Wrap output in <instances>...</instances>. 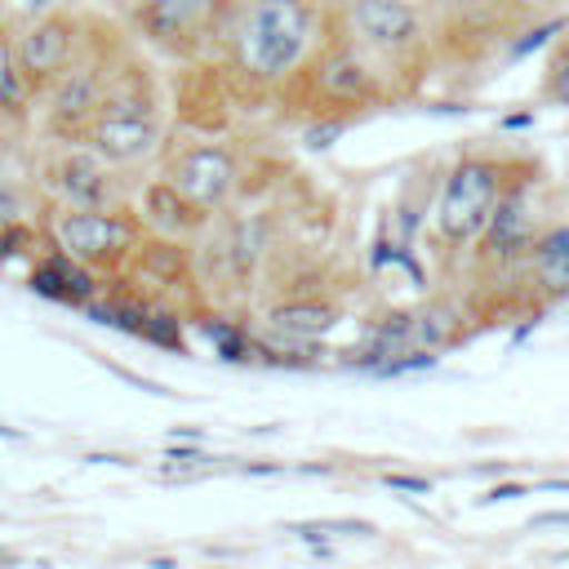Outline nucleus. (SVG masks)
<instances>
[{
  "instance_id": "1",
  "label": "nucleus",
  "mask_w": 569,
  "mask_h": 569,
  "mask_svg": "<svg viewBox=\"0 0 569 569\" xmlns=\"http://www.w3.org/2000/svg\"><path fill=\"white\" fill-rule=\"evenodd\" d=\"M325 0H213L204 53L240 98L276 93L320 44Z\"/></svg>"
},
{
  "instance_id": "2",
  "label": "nucleus",
  "mask_w": 569,
  "mask_h": 569,
  "mask_svg": "<svg viewBox=\"0 0 569 569\" xmlns=\"http://www.w3.org/2000/svg\"><path fill=\"white\" fill-rule=\"evenodd\" d=\"M276 98L302 120H347L373 102H382V80L369 53L338 31H325L307 62L276 89Z\"/></svg>"
},
{
  "instance_id": "3",
  "label": "nucleus",
  "mask_w": 569,
  "mask_h": 569,
  "mask_svg": "<svg viewBox=\"0 0 569 569\" xmlns=\"http://www.w3.org/2000/svg\"><path fill=\"white\" fill-rule=\"evenodd\" d=\"M40 227H44V240L49 244H58L76 262L93 267L102 280L107 276H120L124 262L133 258V249L147 236V227H142V218H138L133 204L93 209V204H58V200H49Z\"/></svg>"
},
{
  "instance_id": "4",
  "label": "nucleus",
  "mask_w": 569,
  "mask_h": 569,
  "mask_svg": "<svg viewBox=\"0 0 569 569\" xmlns=\"http://www.w3.org/2000/svg\"><path fill=\"white\" fill-rule=\"evenodd\" d=\"M160 178L173 182L200 209L222 213L240 191V156L213 133L187 138V142H164L160 147Z\"/></svg>"
},
{
  "instance_id": "5",
  "label": "nucleus",
  "mask_w": 569,
  "mask_h": 569,
  "mask_svg": "<svg viewBox=\"0 0 569 569\" xmlns=\"http://www.w3.org/2000/svg\"><path fill=\"white\" fill-rule=\"evenodd\" d=\"M89 22L93 18H84L80 9L44 4V9H31V18L22 27H13V53H18V67H22V76H27L36 98L84 49Z\"/></svg>"
},
{
  "instance_id": "6",
  "label": "nucleus",
  "mask_w": 569,
  "mask_h": 569,
  "mask_svg": "<svg viewBox=\"0 0 569 569\" xmlns=\"http://www.w3.org/2000/svg\"><path fill=\"white\" fill-rule=\"evenodd\" d=\"M502 196V169L489 156H462L436 200V236L445 244H471L480 240L493 204Z\"/></svg>"
},
{
  "instance_id": "7",
  "label": "nucleus",
  "mask_w": 569,
  "mask_h": 569,
  "mask_svg": "<svg viewBox=\"0 0 569 569\" xmlns=\"http://www.w3.org/2000/svg\"><path fill=\"white\" fill-rule=\"evenodd\" d=\"M325 31L365 53H409L422 44V13L409 0H325Z\"/></svg>"
},
{
  "instance_id": "8",
  "label": "nucleus",
  "mask_w": 569,
  "mask_h": 569,
  "mask_svg": "<svg viewBox=\"0 0 569 569\" xmlns=\"http://www.w3.org/2000/svg\"><path fill=\"white\" fill-rule=\"evenodd\" d=\"M209 9L213 0H133L124 4V22L133 44H147L178 62H196L204 53Z\"/></svg>"
},
{
  "instance_id": "9",
  "label": "nucleus",
  "mask_w": 569,
  "mask_h": 569,
  "mask_svg": "<svg viewBox=\"0 0 569 569\" xmlns=\"http://www.w3.org/2000/svg\"><path fill=\"white\" fill-rule=\"evenodd\" d=\"M40 182L58 204H129V187L120 182V169L107 164L84 142H53L49 160L40 164Z\"/></svg>"
},
{
  "instance_id": "10",
  "label": "nucleus",
  "mask_w": 569,
  "mask_h": 569,
  "mask_svg": "<svg viewBox=\"0 0 569 569\" xmlns=\"http://www.w3.org/2000/svg\"><path fill=\"white\" fill-rule=\"evenodd\" d=\"M89 151H98L116 169H133L142 160H156L164 147V116H93L80 138Z\"/></svg>"
},
{
  "instance_id": "11",
  "label": "nucleus",
  "mask_w": 569,
  "mask_h": 569,
  "mask_svg": "<svg viewBox=\"0 0 569 569\" xmlns=\"http://www.w3.org/2000/svg\"><path fill=\"white\" fill-rule=\"evenodd\" d=\"M138 218H142V227L151 231V236H169V240H196L209 222H213V213L209 209H200L196 200H187L173 182H164L160 173L156 178H147L142 187H138Z\"/></svg>"
},
{
  "instance_id": "12",
  "label": "nucleus",
  "mask_w": 569,
  "mask_h": 569,
  "mask_svg": "<svg viewBox=\"0 0 569 569\" xmlns=\"http://www.w3.org/2000/svg\"><path fill=\"white\" fill-rule=\"evenodd\" d=\"M27 289L40 293V298H49V302H58V307H76V311H84V307L102 293V276H98L93 267L76 262L71 253H62L58 244H49V249L31 262V271H27Z\"/></svg>"
},
{
  "instance_id": "13",
  "label": "nucleus",
  "mask_w": 569,
  "mask_h": 569,
  "mask_svg": "<svg viewBox=\"0 0 569 569\" xmlns=\"http://www.w3.org/2000/svg\"><path fill=\"white\" fill-rule=\"evenodd\" d=\"M267 329L280 333V338H293V342H320L325 333L338 329L342 320V307L333 298H320V293H293V298H280L267 307Z\"/></svg>"
},
{
  "instance_id": "14",
  "label": "nucleus",
  "mask_w": 569,
  "mask_h": 569,
  "mask_svg": "<svg viewBox=\"0 0 569 569\" xmlns=\"http://www.w3.org/2000/svg\"><path fill=\"white\" fill-rule=\"evenodd\" d=\"M480 240H485V253H489V258H516V253H529V244H533V227H529V209H525V200H520V196H498V204H493V213H489Z\"/></svg>"
},
{
  "instance_id": "15",
  "label": "nucleus",
  "mask_w": 569,
  "mask_h": 569,
  "mask_svg": "<svg viewBox=\"0 0 569 569\" xmlns=\"http://www.w3.org/2000/svg\"><path fill=\"white\" fill-rule=\"evenodd\" d=\"M196 325H200V333L213 342L218 360H227V365L253 360V329H244L240 320H231V316H204V320H196Z\"/></svg>"
},
{
  "instance_id": "16",
  "label": "nucleus",
  "mask_w": 569,
  "mask_h": 569,
  "mask_svg": "<svg viewBox=\"0 0 569 569\" xmlns=\"http://www.w3.org/2000/svg\"><path fill=\"white\" fill-rule=\"evenodd\" d=\"M138 338L142 342H151V347H164V351H187V338H182V311L178 307H164V302H151V311H147V320H142V329H138Z\"/></svg>"
},
{
  "instance_id": "17",
  "label": "nucleus",
  "mask_w": 569,
  "mask_h": 569,
  "mask_svg": "<svg viewBox=\"0 0 569 569\" xmlns=\"http://www.w3.org/2000/svg\"><path fill=\"white\" fill-rule=\"evenodd\" d=\"M542 89H547L551 102L569 107V36L556 44V53H551V62H547V80H542Z\"/></svg>"
},
{
  "instance_id": "18",
  "label": "nucleus",
  "mask_w": 569,
  "mask_h": 569,
  "mask_svg": "<svg viewBox=\"0 0 569 569\" xmlns=\"http://www.w3.org/2000/svg\"><path fill=\"white\" fill-rule=\"evenodd\" d=\"M533 271H538V284L551 298H565L569 293V249L556 253V258H547V262H533Z\"/></svg>"
},
{
  "instance_id": "19",
  "label": "nucleus",
  "mask_w": 569,
  "mask_h": 569,
  "mask_svg": "<svg viewBox=\"0 0 569 569\" xmlns=\"http://www.w3.org/2000/svg\"><path fill=\"white\" fill-rule=\"evenodd\" d=\"M560 31H565V18H551V22H538V27H529V31L520 36V40H511V49H507V53H511V58H529L533 49H542V44H551V40H556Z\"/></svg>"
},
{
  "instance_id": "20",
  "label": "nucleus",
  "mask_w": 569,
  "mask_h": 569,
  "mask_svg": "<svg viewBox=\"0 0 569 569\" xmlns=\"http://www.w3.org/2000/svg\"><path fill=\"white\" fill-rule=\"evenodd\" d=\"M347 129V120H307V129H302V142L311 147V151H325L338 133Z\"/></svg>"
},
{
  "instance_id": "21",
  "label": "nucleus",
  "mask_w": 569,
  "mask_h": 569,
  "mask_svg": "<svg viewBox=\"0 0 569 569\" xmlns=\"http://www.w3.org/2000/svg\"><path fill=\"white\" fill-rule=\"evenodd\" d=\"M13 222H22V196H18V187L0 173V236H4Z\"/></svg>"
},
{
  "instance_id": "22",
  "label": "nucleus",
  "mask_w": 569,
  "mask_h": 569,
  "mask_svg": "<svg viewBox=\"0 0 569 569\" xmlns=\"http://www.w3.org/2000/svg\"><path fill=\"white\" fill-rule=\"evenodd\" d=\"M382 485H387V489H400V493H431V480H427V476H400V471H387Z\"/></svg>"
},
{
  "instance_id": "23",
  "label": "nucleus",
  "mask_w": 569,
  "mask_h": 569,
  "mask_svg": "<svg viewBox=\"0 0 569 569\" xmlns=\"http://www.w3.org/2000/svg\"><path fill=\"white\" fill-rule=\"evenodd\" d=\"M547 525H565L569 529V511H542V516L529 520V529H547Z\"/></svg>"
},
{
  "instance_id": "24",
  "label": "nucleus",
  "mask_w": 569,
  "mask_h": 569,
  "mask_svg": "<svg viewBox=\"0 0 569 569\" xmlns=\"http://www.w3.org/2000/svg\"><path fill=\"white\" fill-rule=\"evenodd\" d=\"M525 493V485H498V489H489L480 502H502V498H520Z\"/></svg>"
},
{
  "instance_id": "25",
  "label": "nucleus",
  "mask_w": 569,
  "mask_h": 569,
  "mask_svg": "<svg viewBox=\"0 0 569 569\" xmlns=\"http://www.w3.org/2000/svg\"><path fill=\"white\" fill-rule=\"evenodd\" d=\"M169 458H173L178 467H191V462H204V453H200V449H169Z\"/></svg>"
},
{
  "instance_id": "26",
  "label": "nucleus",
  "mask_w": 569,
  "mask_h": 569,
  "mask_svg": "<svg viewBox=\"0 0 569 569\" xmlns=\"http://www.w3.org/2000/svg\"><path fill=\"white\" fill-rule=\"evenodd\" d=\"M529 120H533V116H529V111H520V116H507V120H502V124H507V129H525V124H529Z\"/></svg>"
},
{
  "instance_id": "27",
  "label": "nucleus",
  "mask_w": 569,
  "mask_h": 569,
  "mask_svg": "<svg viewBox=\"0 0 569 569\" xmlns=\"http://www.w3.org/2000/svg\"><path fill=\"white\" fill-rule=\"evenodd\" d=\"M124 4H133V0H120V9H124Z\"/></svg>"
}]
</instances>
